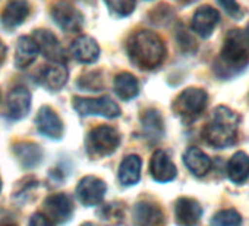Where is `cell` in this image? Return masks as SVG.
<instances>
[{
	"label": "cell",
	"mask_w": 249,
	"mask_h": 226,
	"mask_svg": "<svg viewBox=\"0 0 249 226\" xmlns=\"http://www.w3.org/2000/svg\"><path fill=\"white\" fill-rule=\"evenodd\" d=\"M0 100H2V94H0Z\"/></svg>",
	"instance_id": "obj_40"
},
{
	"label": "cell",
	"mask_w": 249,
	"mask_h": 226,
	"mask_svg": "<svg viewBox=\"0 0 249 226\" xmlns=\"http://www.w3.org/2000/svg\"><path fill=\"white\" fill-rule=\"evenodd\" d=\"M54 22L66 33H78L84 25L82 14L68 2H60L52 11Z\"/></svg>",
	"instance_id": "obj_7"
},
{
	"label": "cell",
	"mask_w": 249,
	"mask_h": 226,
	"mask_svg": "<svg viewBox=\"0 0 249 226\" xmlns=\"http://www.w3.org/2000/svg\"><path fill=\"white\" fill-rule=\"evenodd\" d=\"M73 109L82 116L98 115L108 119L117 118L120 115L119 106L107 95L98 98H84V97H73L72 100Z\"/></svg>",
	"instance_id": "obj_6"
},
{
	"label": "cell",
	"mask_w": 249,
	"mask_h": 226,
	"mask_svg": "<svg viewBox=\"0 0 249 226\" xmlns=\"http://www.w3.org/2000/svg\"><path fill=\"white\" fill-rule=\"evenodd\" d=\"M208 104V94L202 88H186L173 101V112L186 124L198 119Z\"/></svg>",
	"instance_id": "obj_4"
},
{
	"label": "cell",
	"mask_w": 249,
	"mask_h": 226,
	"mask_svg": "<svg viewBox=\"0 0 249 226\" xmlns=\"http://www.w3.org/2000/svg\"><path fill=\"white\" fill-rule=\"evenodd\" d=\"M220 22V14L211 6H201L192 18V30L202 38H208Z\"/></svg>",
	"instance_id": "obj_15"
},
{
	"label": "cell",
	"mask_w": 249,
	"mask_h": 226,
	"mask_svg": "<svg viewBox=\"0 0 249 226\" xmlns=\"http://www.w3.org/2000/svg\"><path fill=\"white\" fill-rule=\"evenodd\" d=\"M73 57L81 63H94L100 56V47L97 41L88 36L78 37L71 46Z\"/></svg>",
	"instance_id": "obj_19"
},
{
	"label": "cell",
	"mask_w": 249,
	"mask_h": 226,
	"mask_svg": "<svg viewBox=\"0 0 249 226\" xmlns=\"http://www.w3.org/2000/svg\"><path fill=\"white\" fill-rule=\"evenodd\" d=\"M36 124H37L38 131L52 140H59L63 134V124H62L60 118L57 116V113L49 106H43L38 110Z\"/></svg>",
	"instance_id": "obj_14"
},
{
	"label": "cell",
	"mask_w": 249,
	"mask_h": 226,
	"mask_svg": "<svg viewBox=\"0 0 249 226\" xmlns=\"http://www.w3.org/2000/svg\"><path fill=\"white\" fill-rule=\"evenodd\" d=\"M249 65V41L242 30L227 33L218 59L214 63L217 76L223 79L242 74Z\"/></svg>",
	"instance_id": "obj_1"
},
{
	"label": "cell",
	"mask_w": 249,
	"mask_h": 226,
	"mask_svg": "<svg viewBox=\"0 0 249 226\" xmlns=\"http://www.w3.org/2000/svg\"><path fill=\"white\" fill-rule=\"evenodd\" d=\"M141 166H142V162L138 156L131 154L128 157H124L119 168L120 184L124 187L135 185L141 178Z\"/></svg>",
	"instance_id": "obj_23"
},
{
	"label": "cell",
	"mask_w": 249,
	"mask_h": 226,
	"mask_svg": "<svg viewBox=\"0 0 249 226\" xmlns=\"http://www.w3.org/2000/svg\"><path fill=\"white\" fill-rule=\"evenodd\" d=\"M134 220L137 226H164L166 216L161 207L154 201H140L134 207Z\"/></svg>",
	"instance_id": "obj_10"
},
{
	"label": "cell",
	"mask_w": 249,
	"mask_h": 226,
	"mask_svg": "<svg viewBox=\"0 0 249 226\" xmlns=\"http://www.w3.org/2000/svg\"><path fill=\"white\" fill-rule=\"evenodd\" d=\"M114 91L122 100H132L140 94L138 79L129 72H122L114 79Z\"/></svg>",
	"instance_id": "obj_25"
},
{
	"label": "cell",
	"mask_w": 249,
	"mask_h": 226,
	"mask_svg": "<svg viewBox=\"0 0 249 226\" xmlns=\"http://www.w3.org/2000/svg\"><path fill=\"white\" fill-rule=\"evenodd\" d=\"M107 187L104 181L97 176H85L79 181L76 188V195L79 201L85 206H97L103 201Z\"/></svg>",
	"instance_id": "obj_9"
},
{
	"label": "cell",
	"mask_w": 249,
	"mask_h": 226,
	"mask_svg": "<svg viewBox=\"0 0 249 226\" xmlns=\"http://www.w3.org/2000/svg\"><path fill=\"white\" fill-rule=\"evenodd\" d=\"M119 144H120V134L114 128L107 125H100L92 128L85 141L87 151L92 157L108 156L114 153Z\"/></svg>",
	"instance_id": "obj_5"
},
{
	"label": "cell",
	"mask_w": 249,
	"mask_h": 226,
	"mask_svg": "<svg viewBox=\"0 0 249 226\" xmlns=\"http://www.w3.org/2000/svg\"><path fill=\"white\" fill-rule=\"evenodd\" d=\"M178 40H179V43H180L183 50H195L196 49L195 41L192 40V37L188 33H185V30L179 33V38Z\"/></svg>",
	"instance_id": "obj_32"
},
{
	"label": "cell",
	"mask_w": 249,
	"mask_h": 226,
	"mask_svg": "<svg viewBox=\"0 0 249 226\" xmlns=\"http://www.w3.org/2000/svg\"><path fill=\"white\" fill-rule=\"evenodd\" d=\"M37 81L47 90L57 91L68 81V69L63 66V63L53 62L52 65H47L43 69H40L37 75Z\"/></svg>",
	"instance_id": "obj_18"
},
{
	"label": "cell",
	"mask_w": 249,
	"mask_h": 226,
	"mask_svg": "<svg viewBox=\"0 0 249 226\" xmlns=\"http://www.w3.org/2000/svg\"><path fill=\"white\" fill-rule=\"evenodd\" d=\"M17 157L25 168H34L41 162L43 151L34 143H19L14 149Z\"/></svg>",
	"instance_id": "obj_26"
},
{
	"label": "cell",
	"mask_w": 249,
	"mask_h": 226,
	"mask_svg": "<svg viewBox=\"0 0 249 226\" xmlns=\"http://www.w3.org/2000/svg\"><path fill=\"white\" fill-rule=\"evenodd\" d=\"M5 57H6V47H5V44L2 43V40H0V65L3 63Z\"/></svg>",
	"instance_id": "obj_34"
},
{
	"label": "cell",
	"mask_w": 249,
	"mask_h": 226,
	"mask_svg": "<svg viewBox=\"0 0 249 226\" xmlns=\"http://www.w3.org/2000/svg\"><path fill=\"white\" fill-rule=\"evenodd\" d=\"M46 216L56 223H65L73 213V203L66 194H53L44 200Z\"/></svg>",
	"instance_id": "obj_11"
},
{
	"label": "cell",
	"mask_w": 249,
	"mask_h": 226,
	"mask_svg": "<svg viewBox=\"0 0 249 226\" xmlns=\"http://www.w3.org/2000/svg\"><path fill=\"white\" fill-rule=\"evenodd\" d=\"M0 191H2V179H0Z\"/></svg>",
	"instance_id": "obj_38"
},
{
	"label": "cell",
	"mask_w": 249,
	"mask_h": 226,
	"mask_svg": "<svg viewBox=\"0 0 249 226\" xmlns=\"http://www.w3.org/2000/svg\"><path fill=\"white\" fill-rule=\"evenodd\" d=\"M33 38L36 40L38 50L52 62L54 63H65L66 62V53L57 40V37L47 31V30H36L33 34Z\"/></svg>",
	"instance_id": "obj_8"
},
{
	"label": "cell",
	"mask_w": 249,
	"mask_h": 226,
	"mask_svg": "<svg viewBox=\"0 0 249 226\" xmlns=\"http://www.w3.org/2000/svg\"><path fill=\"white\" fill-rule=\"evenodd\" d=\"M30 11L31 8L28 0H8L2 14H0V22L6 30L17 28L24 21H27Z\"/></svg>",
	"instance_id": "obj_12"
},
{
	"label": "cell",
	"mask_w": 249,
	"mask_h": 226,
	"mask_svg": "<svg viewBox=\"0 0 249 226\" xmlns=\"http://www.w3.org/2000/svg\"><path fill=\"white\" fill-rule=\"evenodd\" d=\"M104 3L116 17H128L135 9V0H104Z\"/></svg>",
	"instance_id": "obj_28"
},
{
	"label": "cell",
	"mask_w": 249,
	"mask_h": 226,
	"mask_svg": "<svg viewBox=\"0 0 249 226\" xmlns=\"http://www.w3.org/2000/svg\"><path fill=\"white\" fill-rule=\"evenodd\" d=\"M30 226H53V222L44 213H34L30 220Z\"/></svg>",
	"instance_id": "obj_33"
},
{
	"label": "cell",
	"mask_w": 249,
	"mask_h": 226,
	"mask_svg": "<svg viewBox=\"0 0 249 226\" xmlns=\"http://www.w3.org/2000/svg\"><path fill=\"white\" fill-rule=\"evenodd\" d=\"M79 85L87 88L88 91H98V88L103 87V81H101L98 72H91V74H87L81 78Z\"/></svg>",
	"instance_id": "obj_30"
},
{
	"label": "cell",
	"mask_w": 249,
	"mask_h": 226,
	"mask_svg": "<svg viewBox=\"0 0 249 226\" xmlns=\"http://www.w3.org/2000/svg\"><path fill=\"white\" fill-rule=\"evenodd\" d=\"M141 122H142V130L147 138L157 141L163 137L164 124H163V118L159 113V110H154V109L147 110L141 116Z\"/></svg>",
	"instance_id": "obj_24"
},
{
	"label": "cell",
	"mask_w": 249,
	"mask_h": 226,
	"mask_svg": "<svg viewBox=\"0 0 249 226\" xmlns=\"http://www.w3.org/2000/svg\"><path fill=\"white\" fill-rule=\"evenodd\" d=\"M40 53L36 40L30 36H24L17 43V53H15V65L19 69L28 68L31 63L36 62L37 55Z\"/></svg>",
	"instance_id": "obj_20"
},
{
	"label": "cell",
	"mask_w": 249,
	"mask_h": 226,
	"mask_svg": "<svg viewBox=\"0 0 249 226\" xmlns=\"http://www.w3.org/2000/svg\"><path fill=\"white\" fill-rule=\"evenodd\" d=\"M202 216L201 204L189 197H182L175 204V217L179 226H195Z\"/></svg>",
	"instance_id": "obj_13"
},
{
	"label": "cell",
	"mask_w": 249,
	"mask_h": 226,
	"mask_svg": "<svg viewBox=\"0 0 249 226\" xmlns=\"http://www.w3.org/2000/svg\"><path fill=\"white\" fill-rule=\"evenodd\" d=\"M182 3H192V2H195V0H180Z\"/></svg>",
	"instance_id": "obj_36"
},
{
	"label": "cell",
	"mask_w": 249,
	"mask_h": 226,
	"mask_svg": "<svg viewBox=\"0 0 249 226\" xmlns=\"http://www.w3.org/2000/svg\"><path fill=\"white\" fill-rule=\"evenodd\" d=\"M217 2L233 18H240L242 17V11H240L239 5L236 3V0H217Z\"/></svg>",
	"instance_id": "obj_31"
},
{
	"label": "cell",
	"mask_w": 249,
	"mask_h": 226,
	"mask_svg": "<svg viewBox=\"0 0 249 226\" xmlns=\"http://www.w3.org/2000/svg\"><path fill=\"white\" fill-rule=\"evenodd\" d=\"M211 226H242V216L234 208L220 210L214 214Z\"/></svg>",
	"instance_id": "obj_27"
},
{
	"label": "cell",
	"mask_w": 249,
	"mask_h": 226,
	"mask_svg": "<svg viewBox=\"0 0 249 226\" xmlns=\"http://www.w3.org/2000/svg\"><path fill=\"white\" fill-rule=\"evenodd\" d=\"M245 34H246V38H248V41H249V24H248V27H246V31H245Z\"/></svg>",
	"instance_id": "obj_35"
},
{
	"label": "cell",
	"mask_w": 249,
	"mask_h": 226,
	"mask_svg": "<svg viewBox=\"0 0 249 226\" xmlns=\"http://www.w3.org/2000/svg\"><path fill=\"white\" fill-rule=\"evenodd\" d=\"M0 226H17L15 223H3V225H0Z\"/></svg>",
	"instance_id": "obj_37"
},
{
	"label": "cell",
	"mask_w": 249,
	"mask_h": 226,
	"mask_svg": "<svg viewBox=\"0 0 249 226\" xmlns=\"http://www.w3.org/2000/svg\"><path fill=\"white\" fill-rule=\"evenodd\" d=\"M100 216L108 225H119L122 222L123 211L119 204H108L103 207V210L100 211Z\"/></svg>",
	"instance_id": "obj_29"
},
{
	"label": "cell",
	"mask_w": 249,
	"mask_h": 226,
	"mask_svg": "<svg viewBox=\"0 0 249 226\" xmlns=\"http://www.w3.org/2000/svg\"><path fill=\"white\" fill-rule=\"evenodd\" d=\"M227 176L234 184H243L249 179V156L245 151H237L227 163Z\"/></svg>",
	"instance_id": "obj_22"
},
{
	"label": "cell",
	"mask_w": 249,
	"mask_h": 226,
	"mask_svg": "<svg viewBox=\"0 0 249 226\" xmlns=\"http://www.w3.org/2000/svg\"><path fill=\"white\" fill-rule=\"evenodd\" d=\"M240 118L236 112L226 106H218L213 110L211 118L202 130L205 143L214 149H227L237 140Z\"/></svg>",
	"instance_id": "obj_2"
},
{
	"label": "cell",
	"mask_w": 249,
	"mask_h": 226,
	"mask_svg": "<svg viewBox=\"0 0 249 226\" xmlns=\"http://www.w3.org/2000/svg\"><path fill=\"white\" fill-rule=\"evenodd\" d=\"M150 172L157 182H170L178 175L176 166L170 160L169 154L164 153L163 150H157L153 154L150 163Z\"/></svg>",
	"instance_id": "obj_17"
},
{
	"label": "cell",
	"mask_w": 249,
	"mask_h": 226,
	"mask_svg": "<svg viewBox=\"0 0 249 226\" xmlns=\"http://www.w3.org/2000/svg\"><path fill=\"white\" fill-rule=\"evenodd\" d=\"M183 162L186 168L195 175V176H205L211 169V160L210 157L196 147H189L183 154Z\"/></svg>",
	"instance_id": "obj_21"
},
{
	"label": "cell",
	"mask_w": 249,
	"mask_h": 226,
	"mask_svg": "<svg viewBox=\"0 0 249 226\" xmlns=\"http://www.w3.org/2000/svg\"><path fill=\"white\" fill-rule=\"evenodd\" d=\"M30 107H31L30 91L22 85L15 87L8 95V116L15 121L22 119L28 115Z\"/></svg>",
	"instance_id": "obj_16"
},
{
	"label": "cell",
	"mask_w": 249,
	"mask_h": 226,
	"mask_svg": "<svg viewBox=\"0 0 249 226\" xmlns=\"http://www.w3.org/2000/svg\"><path fill=\"white\" fill-rule=\"evenodd\" d=\"M82 226H92V225H89V223H85V225H82Z\"/></svg>",
	"instance_id": "obj_39"
},
{
	"label": "cell",
	"mask_w": 249,
	"mask_h": 226,
	"mask_svg": "<svg viewBox=\"0 0 249 226\" xmlns=\"http://www.w3.org/2000/svg\"><path fill=\"white\" fill-rule=\"evenodd\" d=\"M128 55L131 62L145 71L159 68L166 59V46L163 40L153 31H137L128 43Z\"/></svg>",
	"instance_id": "obj_3"
}]
</instances>
